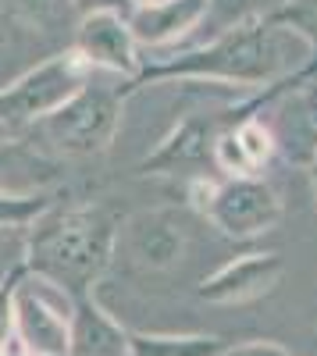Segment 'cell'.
Masks as SVG:
<instances>
[{"label": "cell", "instance_id": "9", "mask_svg": "<svg viewBox=\"0 0 317 356\" xmlns=\"http://www.w3.org/2000/svg\"><path fill=\"white\" fill-rule=\"evenodd\" d=\"M282 275V260L278 257H243L236 264H228L225 271H218L211 282H204L200 296L211 303H239V300H250V296L264 292L278 282Z\"/></svg>", "mask_w": 317, "mask_h": 356}, {"label": "cell", "instance_id": "11", "mask_svg": "<svg viewBox=\"0 0 317 356\" xmlns=\"http://www.w3.org/2000/svg\"><path fill=\"white\" fill-rule=\"evenodd\" d=\"M57 168L50 157L29 150L25 143H0V193L8 196H33L40 186L54 182Z\"/></svg>", "mask_w": 317, "mask_h": 356}, {"label": "cell", "instance_id": "18", "mask_svg": "<svg viewBox=\"0 0 317 356\" xmlns=\"http://www.w3.org/2000/svg\"><path fill=\"white\" fill-rule=\"evenodd\" d=\"M218 154H221V164L225 168H236V171H246L250 168V161H246V154H243V146H239L236 136H225L218 143Z\"/></svg>", "mask_w": 317, "mask_h": 356}, {"label": "cell", "instance_id": "1", "mask_svg": "<svg viewBox=\"0 0 317 356\" xmlns=\"http://www.w3.org/2000/svg\"><path fill=\"white\" fill-rule=\"evenodd\" d=\"M310 57V40L300 29L285 25H243L221 36L214 47L189 54L186 61L171 65V72L221 75L236 82H264L293 72Z\"/></svg>", "mask_w": 317, "mask_h": 356}, {"label": "cell", "instance_id": "7", "mask_svg": "<svg viewBox=\"0 0 317 356\" xmlns=\"http://www.w3.org/2000/svg\"><path fill=\"white\" fill-rule=\"evenodd\" d=\"M86 65H100L111 72H136V40L129 33V22H122L111 8L90 11L79 25V50Z\"/></svg>", "mask_w": 317, "mask_h": 356}, {"label": "cell", "instance_id": "12", "mask_svg": "<svg viewBox=\"0 0 317 356\" xmlns=\"http://www.w3.org/2000/svg\"><path fill=\"white\" fill-rule=\"evenodd\" d=\"M72 349L79 356H118L125 349V339L97 307H82L72 332Z\"/></svg>", "mask_w": 317, "mask_h": 356}, {"label": "cell", "instance_id": "4", "mask_svg": "<svg viewBox=\"0 0 317 356\" xmlns=\"http://www.w3.org/2000/svg\"><path fill=\"white\" fill-rule=\"evenodd\" d=\"M11 310H15L25 349H33L40 356H65L72 349V332H68L72 303L61 292V285H54L50 278L25 282L11 296Z\"/></svg>", "mask_w": 317, "mask_h": 356}, {"label": "cell", "instance_id": "17", "mask_svg": "<svg viewBox=\"0 0 317 356\" xmlns=\"http://www.w3.org/2000/svg\"><path fill=\"white\" fill-rule=\"evenodd\" d=\"M236 139H239V146H243V154H246L250 164L264 161V157L271 154V136H268L261 125H257V122H246V125L236 132Z\"/></svg>", "mask_w": 317, "mask_h": 356}, {"label": "cell", "instance_id": "16", "mask_svg": "<svg viewBox=\"0 0 317 356\" xmlns=\"http://www.w3.org/2000/svg\"><path fill=\"white\" fill-rule=\"evenodd\" d=\"M175 146H164L161 150V157H154L157 164H171V161H186V157H196L200 150H204V132H200L196 125H186V129H179V136L171 139Z\"/></svg>", "mask_w": 317, "mask_h": 356}, {"label": "cell", "instance_id": "10", "mask_svg": "<svg viewBox=\"0 0 317 356\" xmlns=\"http://www.w3.org/2000/svg\"><path fill=\"white\" fill-rule=\"evenodd\" d=\"M204 4L207 0H157V4H147L132 15L129 33L132 40H143V43H168L182 36L204 15Z\"/></svg>", "mask_w": 317, "mask_h": 356}, {"label": "cell", "instance_id": "13", "mask_svg": "<svg viewBox=\"0 0 317 356\" xmlns=\"http://www.w3.org/2000/svg\"><path fill=\"white\" fill-rule=\"evenodd\" d=\"M132 356H221V339L211 335H132L125 342Z\"/></svg>", "mask_w": 317, "mask_h": 356}, {"label": "cell", "instance_id": "21", "mask_svg": "<svg viewBox=\"0 0 317 356\" xmlns=\"http://www.w3.org/2000/svg\"><path fill=\"white\" fill-rule=\"evenodd\" d=\"M296 18H300L307 29H317V0H307V4L296 11Z\"/></svg>", "mask_w": 317, "mask_h": 356}, {"label": "cell", "instance_id": "2", "mask_svg": "<svg viewBox=\"0 0 317 356\" xmlns=\"http://www.w3.org/2000/svg\"><path fill=\"white\" fill-rule=\"evenodd\" d=\"M114 225L104 211L79 207L47 218L33 232V264L54 285H90L111 257Z\"/></svg>", "mask_w": 317, "mask_h": 356}, {"label": "cell", "instance_id": "3", "mask_svg": "<svg viewBox=\"0 0 317 356\" xmlns=\"http://www.w3.org/2000/svg\"><path fill=\"white\" fill-rule=\"evenodd\" d=\"M82 65L86 61L79 54H61L22 75L15 86L0 93V122L25 125V122H43L54 111H61L82 89Z\"/></svg>", "mask_w": 317, "mask_h": 356}, {"label": "cell", "instance_id": "15", "mask_svg": "<svg viewBox=\"0 0 317 356\" xmlns=\"http://www.w3.org/2000/svg\"><path fill=\"white\" fill-rule=\"evenodd\" d=\"M43 207H47V200H40V196H8V193H0V228L36 218V214H43Z\"/></svg>", "mask_w": 317, "mask_h": 356}, {"label": "cell", "instance_id": "22", "mask_svg": "<svg viewBox=\"0 0 317 356\" xmlns=\"http://www.w3.org/2000/svg\"><path fill=\"white\" fill-rule=\"evenodd\" d=\"M314 200H317V157H314Z\"/></svg>", "mask_w": 317, "mask_h": 356}, {"label": "cell", "instance_id": "6", "mask_svg": "<svg viewBox=\"0 0 317 356\" xmlns=\"http://www.w3.org/2000/svg\"><path fill=\"white\" fill-rule=\"evenodd\" d=\"M207 211H211V218L221 232L243 239V235L268 232L282 214V203L271 193V186L253 182V178H239V182H228L225 189L214 193Z\"/></svg>", "mask_w": 317, "mask_h": 356}, {"label": "cell", "instance_id": "14", "mask_svg": "<svg viewBox=\"0 0 317 356\" xmlns=\"http://www.w3.org/2000/svg\"><path fill=\"white\" fill-rule=\"evenodd\" d=\"M0 8L11 18H22L29 25H50L65 11V0H0Z\"/></svg>", "mask_w": 317, "mask_h": 356}, {"label": "cell", "instance_id": "19", "mask_svg": "<svg viewBox=\"0 0 317 356\" xmlns=\"http://www.w3.org/2000/svg\"><path fill=\"white\" fill-rule=\"evenodd\" d=\"M11 296H15V289H11V285H0V346L8 342L11 321H15V310H11Z\"/></svg>", "mask_w": 317, "mask_h": 356}, {"label": "cell", "instance_id": "20", "mask_svg": "<svg viewBox=\"0 0 317 356\" xmlns=\"http://www.w3.org/2000/svg\"><path fill=\"white\" fill-rule=\"evenodd\" d=\"M228 356H289L282 346H275V342H250V346H239V349H232Z\"/></svg>", "mask_w": 317, "mask_h": 356}, {"label": "cell", "instance_id": "8", "mask_svg": "<svg viewBox=\"0 0 317 356\" xmlns=\"http://www.w3.org/2000/svg\"><path fill=\"white\" fill-rule=\"evenodd\" d=\"M125 239L143 267H171L186 253V221L179 211H143L129 221Z\"/></svg>", "mask_w": 317, "mask_h": 356}, {"label": "cell", "instance_id": "23", "mask_svg": "<svg viewBox=\"0 0 317 356\" xmlns=\"http://www.w3.org/2000/svg\"><path fill=\"white\" fill-rule=\"evenodd\" d=\"M4 356H22V353H18V349L11 346V349H4Z\"/></svg>", "mask_w": 317, "mask_h": 356}, {"label": "cell", "instance_id": "5", "mask_svg": "<svg viewBox=\"0 0 317 356\" xmlns=\"http://www.w3.org/2000/svg\"><path fill=\"white\" fill-rule=\"evenodd\" d=\"M118 125V100L107 89H79V93L50 118H43V132L65 154H97L111 143Z\"/></svg>", "mask_w": 317, "mask_h": 356}]
</instances>
